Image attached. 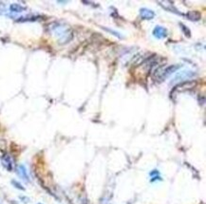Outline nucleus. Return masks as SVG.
Returning <instances> with one entry per match:
<instances>
[{
	"label": "nucleus",
	"mask_w": 206,
	"mask_h": 204,
	"mask_svg": "<svg viewBox=\"0 0 206 204\" xmlns=\"http://www.w3.org/2000/svg\"><path fill=\"white\" fill-rule=\"evenodd\" d=\"M153 35L157 39H163L167 36V30L161 26H156L153 30Z\"/></svg>",
	"instance_id": "7ed1b4c3"
},
{
	"label": "nucleus",
	"mask_w": 206,
	"mask_h": 204,
	"mask_svg": "<svg viewBox=\"0 0 206 204\" xmlns=\"http://www.w3.org/2000/svg\"><path fill=\"white\" fill-rule=\"evenodd\" d=\"M10 10L11 11H13V12H21L25 11V8L19 4H11L10 6Z\"/></svg>",
	"instance_id": "6e6552de"
},
{
	"label": "nucleus",
	"mask_w": 206,
	"mask_h": 204,
	"mask_svg": "<svg viewBox=\"0 0 206 204\" xmlns=\"http://www.w3.org/2000/svg\"><path fill=\"white\" fill-rule=\"evenodd\" d=\"M140 15L143 19L144 20H151L155 17V12L150 10V9H146V8H142L140 10Z\"/></svg>",
	"instance_id": "20e7f679"
},
{
	"label": "nucleus",
	"mask_w": 206,
	"mask_h": 204,
	"mask_svg": "<svg viewBox=\"0 0 206 204\" xmlns=\"http://www.w3.org/2000/svg\"><path fill=\"white\" fill-rule=\"evenodd\" d=\"M196 75V73L192 70H182V71H180L178 72L172 80V84L174 83H182L183 81H188L190 80L191 78H194V76Z\"/></svg>",
	"instance_id": "f03ea898"
},
{
	"label": "nucleus",
	"mask_w": 206,
	"mask_h": 204,
	"mask_svg": "<svg viewBox=\"0 0 206 204\" xmlns=\"http://www.w3.org/2000/svg\"><path fill=\"white\" fill-rule=\"evenodd\" d=\"M181 65H171L168 66H160L155 70L154 72V79L156 81L161 82L163 80H165V78H167L168 76H170L172 73H174L175 71H177L178 69H181Z\"/></svg>",
	"instance_id": "f257e3e1"
},
{
	"label": "nucleus",
	"mask_w": 206,
	"mask_h": 204,
	"mask_svg": "<svg viewBox=\"0 0 206 204\" xmlns=\"http://www.w3.org/2000/svg\"><path fill=\"white\" fill-rule=\"evenodd\" d=\"M187 18L191 21H199L200 18H201V15L199 12V11H189L187 15H186Z\"/></svg>",
	"instance_id": "0eeeda50"
},
{
	"label": "nucleus",
	"mask_w": 206,
	"mask_h": 204,
	"mask_svg": "<svg viewBox=\"0 0 206 204\" xmlns=\"http://www.w3.org/2000/svg\"><path fill=\"white\" fill-rule=\"evenodd\" d=\"M180 26H181V29L182 30V32H183V33L187 36V37H190L191 36V32H190V31H189V29L188 28H186V26H184L182 23H180Z\"/></svg>",
	"instance_id": "1a4fd4ad"
},
{
	"label": "nucleus",
	"mask_w": 206,
	"mask_h": 204,
	"mask_svg": "<svg viewBox=\"0 0 206 204\" xmlns=\"http://www.w3.org/2000/svg\"><path fill=\"white\" fill-rule=\"evenodd\" d=\"M2 164L3 166L8 170V171H11L12 170V162H11V159L10 158L9 155H5L2 157Z\"/></svg>",
	"instance_id": "423d86ee"
},
{
	"label": "nucleus",
	"mask_w": 206,
	"mask_h": 204,
	"mask_svg": "<svg viewBox=\"0 0 206 204\" xmlns=\"http://www.w3.org/2000/svg\"><path fill=\"white\" fill-rule=\"evenodd\" d=\"M154 175L159 176V171H158V170H154V171H152V172L150 173V176H153Z\"/></svg>",
	"instance_id": "f8f14e48"
},
{
	"label": "nucleus",
	"mask_w": 206,
	"mask_h": 204,
	"mask_svg": "<svg viewBox=\"0 0 206 204\" xmlns=\"http://www.w3.org/2000/svg\"><path fill=\"white\" fill-rule=\"evenodd\" d=\"M37 204H42V203H37Z\"/></svg>",
	"instance_id": "ddd939ff"
},
{
	"label": "nucleus",
	"mask_w": 206,
	"mask_h": 204,
	"mask_svg": "<svg viewBox=\"0 0 206 204\" xmlns=\"http://www.w3.org/2000/svg\"><path fill=\"white\" fill-rule=\"evenodd\" d=\"M16 171H17V175L20 176V178H21L23 181H27V182L30 181V178H29L28 172H27V169H26V167H25L24 165H22V164L18 165Z\"/></svg>",
	"instance_id": "39448f33"
},
{
	"label": "nucleus",
	"mask_w": 206,
	"mask_h": 204,
	"mask_svg": "<svg viewBox=\"0 0 206 204\" xmlns=\"http://www.w3.org/2000/svg\"><path fill=\"white\" fill-rule=\"evenodd\" d=\"M104 30L106 31V32H111L113 35H115V36H117V37H119V38H122V35H121L120 32H115V31H113V30L107 29V28H104Z\"/></svg>",
	"instance_id": "9b49d317"
},
{
	"label": "nucleus",
	"mask_w": 206,
	"mask_h": 204,
	"mask_svg": "<svg viewBox=\"0 0 206 204\" xmlns=\"http://www.w3.org/2000/svg\"><path fill=\"white\" fill-rule=\"evenodd\" d=\"M11 184L15 186V188H17V189H19V190H22V191H24V190H25V188H24L18 181H11Z\"/></svg>",
	"instance_id": "9d476101"
}]
</instances>
